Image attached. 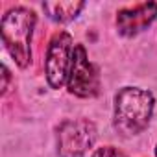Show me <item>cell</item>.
Returning <instances> with one entry per match:
<instances>
[{"label": "cell", "instance_id": "obj_1", "mask_svg": "<svg viewBox=\"0 0 157 157\" xmlns=\"http://www.w3.org/2000/svg\"><path fill=\"white\" fill-rule=\"evenodd\" d=\"M115 102V126L120 133L135 135L148 126L153 109V98L148 91L128 87L117 94Z\"/></svg>", "mask_w": 157, "mask_h": 157}, {"label": "cell", "instance_id": "obj_2", "mask_svg": "<svg viewBox=\"0 0 157 157\" xmlns=\"http://www.w3.org/2000/svg\"><path fill=\"white\" fill-rule=\"evenodd\" d=\"M33 24L35 15L24 8H15L2 19L4 44L21 67L30 63V39Z\"/></svg>", "mask_w": 157, "mask_h": 157}, {"label": "cell", "instance_id": "obj_3", "mask_svg": "<svg viewBox=\"0 0 157 157\" xmlns=\"http://www.w3.org/2000/svg\"><path fill=\"white\" fill-rule=\"evenodd\" d=\"M96 129L89 120H68L59 128V153L61 157H82L94 142Z\"/></svg>", "mask_w": 157, "mask_h": 157}, {"label": "cell", "instance_id": "obj_4", "mask_svg": "<svg viewBox=\"0 0 157 157\" xmlns=\"http://www.w3.org/2000/svg\"><path fill=\"white\" fill-rule=\"evenodd\" d=\"M68 89H70V93H74L78 96H83V98L98 94V89H100L98 74H96L94 67L89 63L83 46H76L74 48Z\"/></svg>", "mask_w": 157, "mask_h": 157}, {"label": "cell", "instance_id": "obj_5", "mask_svg": "<svg viewBox=\"0 0 157 157\" xmlns=\"http://www.w3.org/2000/svg\"><path fill=\"white\" fill-rule=\"evenodd\" d=\"M70 44L72 39L68 33H59L50 43L46 54V78L54 89H61V85L67 80L70 65Z\"/></svg>", "mask_w": 157, "mask_h": 157}, {"label": "cell", "instance_id": "obj_6", "mask_svg": "<svg viewBox=\"0 0 157 157\" xmlns=\"http://www.w3.org/2000/svg\"><path fill=\"white\" fill-rule=\"evenodd\" d=\"M157 15V4H139L129 10H122L117 15V26L122 35H135L153 22Z\"/></svg>", "mask_w": 157, "mask_h": 157}, {"label": "cell", "instance_id": "obj_7", "mask_svg": "<svg viewBox=\"0 0 157 157\" xmlns=\"http://www.w3.org/2000/svg\"><path fill=\"white\" fill-rule=\"evenodd\" d=\"M43 8L52 21L67 22L80 13V10L83 8V2H44Z\"/></svg>", "mask_w": 157, "mask_h": 157}, {"label": "cell", "instance_id": "obj_8", "mask_svg": "<svg viewBox=\"0 0 157 157\" xmlns=\"http://www.w3.org/2000/svg\"><path fill=\"white\" fill-rule=\"evenodd\" d=\"M93 157H126L122 151H118L117 148H111V146H105V148H100L94 151Z\"/></svg>", "mask_w": 157, "mask_h": 157}, {"label": "cell", "instance_id": "obj_9", "mask_svg": "<svg viewBox=\"0 0 157 157\" xmlns=\"http://www.w3.org/2000/svg\"><path fill=\"white\" fill-rule=\"evenodd\" d=\"M8 80H10V72H8V68L4 67V85H2V93L8 91Z\"/></svg>", "mask_w": 157, "mask_h": 157}, {"label": "cell", "instance_id": "obj_10", "mask_svg": "<svg viewBox=\"0 0 157 157\" xmlns=\"http://www.w3.org/2000/svg\"><path fill=\"white\" fill-rule=\"evenodd\" d=\"M155 153H157V150H155Z\"/></svg>", "mask_w": 157, "mask_h": 157}]
</instances>
